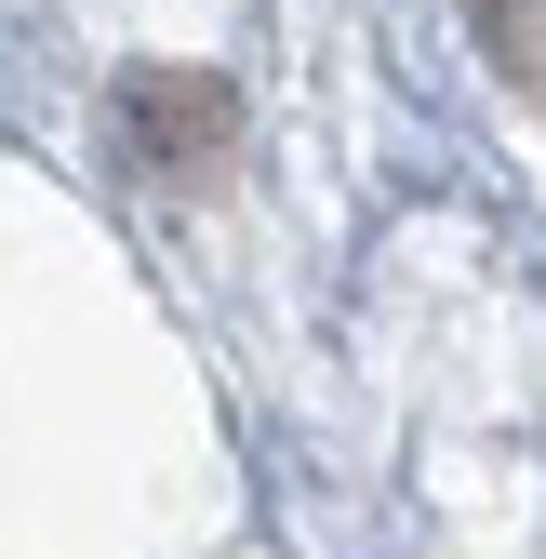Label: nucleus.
Segmentation results:
<instances>
[{"mask_svg":"<svg viewBox=\"0 0 546 559\" xmlns=\"http://www.w3.org/2000/svg\"><path fill=\"white\" fill-rule=\"evenodd\" d=\"M480 14H494V27H507V14H520V0H480Z\"/></svg>","mask_w":546,"mask_h":559,"instance_id":"obj_2","label":"nucleus"},{"mask_svg":"<svg viewBox=\"0 0 546 559\" xmlns=\"http://www.w3.org/2000/svg\"><path fill=\"white\" fill-rule=\"evenodd\" d=\"M227 133H240V94L214 67H120L107 81V147L133 174H200V160H227Z\"/></svg>","mask_w":546,"mask_h":559,"instance_id":"obj_1","label":"nucleus"}]
</instances>
